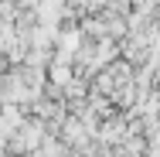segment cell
<instances>
[{"instance_id":"1","label":"cell","mask_w":160,"mask_h":157,"mask_svg":"<svg viewBox=\"0 0 160 157\" xmlns=\"http://www.w3.org/2000/svg\"><path fill=\"white\" fill-rule=\"evenodd\" d=\"M48 137V126H44V120H38V116H28L24 123H21V130L7 140V147L14 150V154H31L34 147H41V140Z\"/></svg>"},{"instance_id":"2","label":"cell","mask_w":160,"mask_h":157,"mask_svg":"<svg viewBox=\"0 0 160 157\" xmlns=\"http://www.w3.org/2000/svg\"><path fill=\"white\" fill-rule=\"evenodd\" d=\"M48 86H55V89H65L72 79H75V65H65V62H48Z\"/></svg>"},{"instance_id":"3","label":"cell","mask_w":160,"mask_h":157,"mask_svg":"<svg viewBox=\"0 0 160 157\" xmlns=\"http://www.w3.org/2000/svg\"><path fill=\"white\" fill-rule=\"evenodd\" d=\"M129 3H136V0H129Z\"/></svg>"}]
</instances>
